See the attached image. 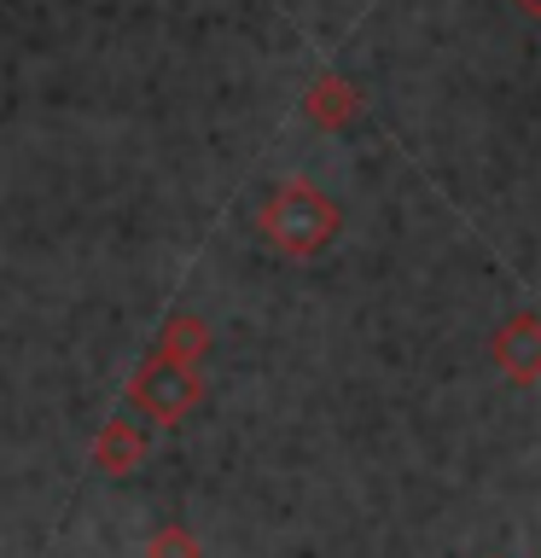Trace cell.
<instances>
[{
  "label": "cell",
  "instance_id": "obj_1",
  "mask_svg": "<svg viewBox=\"0 0 541 558\" xmlns=\"http://www.w3.org/2000/svg\"><path fill=\"white\" fill-rule=\"evenodd\" d=\"M256 227H262V239H268L279 256L309 262V256H321L326 244L338 239L344 209H338V198H332V192L309 186V181H279L268 198H262Z\"/></svg>",
  "mask_w": 541,
  "mask_h": 558
},
{
  "label": "cell",
  "instance_id": "obj_2",
  "mask_svg": "<svg viewBox=\"0 0 541 558\" xmlns=\"http://www.w3.org/2000/svg\"><path fill=\"white\" fill-rule=\"evenodd\" d=\"M199 401H204L199 366L169 361V355H152L129 384V408H140V418H152V425H175V418H187Z\"/></svg>",
  "mask_w": 541,
  "mask_h": 558
},
{
  "label": "cell",
  "instance_id": "obj_3",
  "mask_svg": "<svg viewBox=\"0 0 541 558\" xmlns=\"http://www.w3.org/2000/svg\"><path fill=\"white\" fill-rule=\"evenodd\" d=\"M489 361L513 384H541V314L524 308L513 320H501L495 338H489Z\"/></svg>",
  "mask_w": 541,
  "mask_h": 558
},
{
  "label": "cell",
  "instance_id": "obj_4",
  "mask_svg": "<svg viewBox=\"0 0 541 558\" xmlns=\"http://www.w3.org/2000/svg\"><path fill=\"white\" fill-rule=\"evenodd\" d=\"M140 460H146V430L129 425V418H111L94 436V471H105V477H129Z\"/></svg>",
  "mask_w": 541,
  "mask_h": 558
},
{
  "label": "cell",
  "instance_id": "obj_5",
  "mask_svg": "<svg viewBox=\"0 0 541 558\" xmlns=\"http://www.w3.org/2000/svg\"><path fill=\"white\" fill-rule=\"evenodd\" d=\"M356 111H361V99H356V87H349L344 76H321L309 87V117L321 122V129H344Z\"/></svg>",
  "mask_w": 541,
  "mask_h": 558
},
{
  "label": "cell",
  "instance_id": "obj_6",
  "mask_svg": "<svg viewBox=\"0 0 541 558\" xmlns=\"http://www.w3.org/2000/svg\"><path fill=\"white\" fill-rule=\"evenodd\" d=\"M157 355L199 366V361L209 355V326L199 320V314H175V320L164 326V338H157Z\"/></svg>",
  "mask_w": 541,
  "mask_h": 558
},
{
  "label": "cell",
  "instance_id": "obj_7",
  "mask_svg": "<svg viewBox=\"0 0 541 558\" xmlns=\"http://www.w3.org/2000/svg\"><path fill=\"white\" fill-rule=\"evenodd\" d=\"M146 558H199V535L187 530V523H157L146 535Z\"/></svg>",
  "mask_w": 541,
  "mask_h": 558
},
{
  "label": "cell",
  "instance_id": "obj_8",
  "mask_svg": "<svg viewBox=\"0 0 541 558\" xmlns=\"http://www.w3.org/2000/svg\"><path fill=\"white\" fill-rule=\"evenodd\" d=\"M513 7H518L524 17H541V0H513Z\"/></svg>",
  "mask_w": 541,
  "mask_h": 558
}]
</instances>
